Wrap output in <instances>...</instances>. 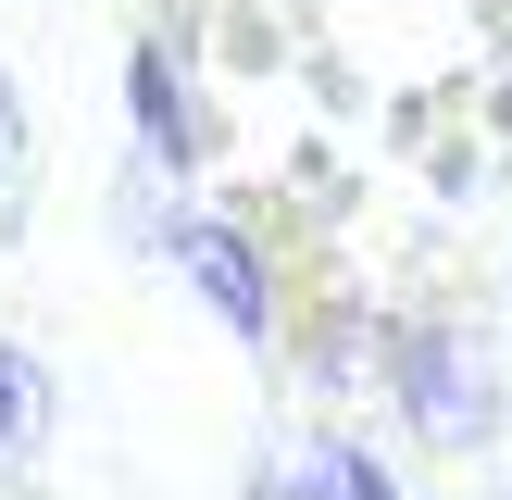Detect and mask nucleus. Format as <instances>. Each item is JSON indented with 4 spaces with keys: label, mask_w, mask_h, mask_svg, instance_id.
Instances as JSON below:
<instances>
[{
    "label": "nucleus",
    "mask_w": 512,
    "mask_h": 500,
    "mask_svg": "<svg viewBox=\"0 0 512 500\" xmlns=\"http://www.w3.org/2000/svg\"><path fill=\"white\" fill-rule=\"evenodd\" d=\"M300 375H313L325 400L375 388V375H388V300H363V288H325L313 313H300Z\"/></svg>",
    "instance_id": "4"
},
{
    "label": "nucleus",
    "mask_w": 512,
    "mask_h": 500,
    "mask_svg": "<svg viewBox=\"0 0 512 500\" xmlns=\"http://www.w3.org/2000/svg\"><path fill=\"white\" fill-rule=\"evenodd\" d=\"M25 150H38V125H25V88L0 75V213L25 200Z\"/></svg>",
    "instance_id": "8"
},
{
    "label": "nucleus",
    "mask_w": 512,
    "mask_h": 500,
    "mask_svg": "<svg viewBox=\"0 0 512 500\" xmlns=\"http://www.w3.org/2000/svg\"><path fill=\"white\" fill-rule=\"evenodd\" d=\"M500 500H512V488H500Z\"/></svg>",
    "instance_id": "11"
},
{
    "label": "nucleus",
    "mask_w": 512,
    "mask_h": 500,
    "mask_svg": "<svg viewBox=\"0 0 512 500\" xmlns=\"http://www.w3.org/2000/svg\"><path fill=\"white\" fill-rule=\"evenodd\" d=\"M250 500H350V438H338V425L263 438V450H250Z\"/></svg>",
    "instance_id": "5"
},
{
    "label": "nucleus",
    "mask_w": 512,
    "mask_h": 500,
    "mask_svg": "<svg viewBox=\"0 0 512 500\" xmlns=\"http://www.w3.org/2000/svg\"><path fill=\"white\" fill-rule=\"evenodd\" d=\"M512 138V75H500V88H488V150Z\"/></svg>",
    "instance_id": "10"
},
{
    "label": "nucleus",
    "mask_w": 512,
    "mask_h": 500,
    "mask_svg": "<svg viewBox=\"0 0 512 500\" xmlns=\"http://www.w3.org/2000/svg\"><path fill=\"white\" fill-rule=\"evenodd\" d=\"M425 188H438V200L500 188V150H488V138H425Z\"/></svg>",
    "instance_id": "7"
},
{
    "label": "nucleus",
    "mask_w": 512,
    "mask_h": 500,
    "mask_svg": "<svg viewBox=\"0 0 512 500\" xmlns=\"http://www.w3.org/2000/svg\"><path fill=\"white\" fill-rule=\"evenodd\" d=\"M300 75H313V100H325V113H363V75H350V63H338V50H325V38L300 50Z\"/></svg>",
    "instance_id": "9"
},
{
    "label": "nucleus",
    "mask_w": 512,
    "mask_h": 500,
    "mask_svg": "<svg viewBox=\"0 0 512 500\" xmlns=\"http://www.w3.org/2000/svg\"><path fill=\"white\" fill-rule=\"evenodd\" d=\"M163 263L188 275V300H200L238 350H275V338H288V263H275V238H263L250 213H200V200H188V225H175Z\"/></svg>",
    "instance_id": "2"
},
{
    "label": "nucleus",
    "mask_w": 512,
    "mask_h": 500,
    "mask_svg": "<svg viewBox=\"0 0 512 500\" xmlns=\"http://www.w3.org/2000/svg\"><path fill=\"white\" fill-rule=\"evenodd\" d=\"M50 413H63V375H50V363H38L25 338H0V450L50 438Z\"/></svg>",
    "instance_id": "6"
},
{
    "label": "nucleus",
    "mask_w": 512,
    "mask_h": 500,
    "mask_svg": "<svg viewBox=\"0 0 512 500\" xmlns=\"http://www.w3.org/2000/svg\"><path fill=\"white\" fill-rule=\"evenodd\" d=\"M125 138H138V163L175 175V188H200V175H213V150H225L213 100H200L188 38H163V25H138V50H125Z\"/></svg>",
    "instance_id": "3"
},
{
    "label": "nucleus",
    "mask_w": 512,
    "mask_h": 500,
    "mask_svg": "<svg viewBox=\"0 0 512 500\" xmlns=\"http://www.w3.org/2000/svg\"><path fill=\"white\" fill-rule=\"evenodd\" d=\"M375 388L400 400V425H413L425 450H488L512 425V375H500V338L475 313H450V300H413V313H388V375Z\"/></svg>",
    "instance_id": "1"
}]
</instances>
